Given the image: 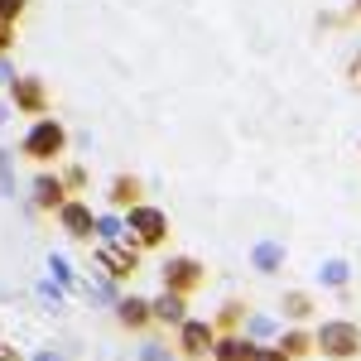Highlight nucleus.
<instances>
[{
    "instance_id": "29",
    "label": "nucleus",
    "mask_w": 361,
    "mask_h": 361,
    "mask_svg": "<svg viewBox=\"0 0 361 361\" xmlns=\"http://www.w3.org/2000/svg\"><path fill=\"white\" fill-rule=\"evenodd\" d=\"M15 82V68H10V54H0V87Z\"/></svg>"
},
{
    "instance_id": "23",
    "label": "nucleus",
    "mask_w": 361,
    "mask_h": 361,
    "mask_svg": "<svg viewBox=\"0 0 361 361\" xmlns=\"http://www.w3.org/2000/svg\"><path fill=\"white\" fill-rule=\"evenodd\" d=\"M140 361H183V357H173L164 342H154V337H149V342H140Z\"/></svg>"
},
{
    "instance_id": "13",
    "label": "nucleus",
    "mask_w": 361,
    "mask_h": 361,
    "mask_svg": "<svg viewBox=\"0 0 361 361\" xmlns=\"http://www.w3.org/2000/svg\"><path fill=\"white\" fill-rule=\"evenodd\" d=\"M140 193H145V183H140L135 173H116L111 188H106V202H111L116 212H130V207L140 202Z\"/></svg>"
},
{
    "instance_id": "31",
    "label": "nucleus",
    "mask_w": 361,
    "mask_h": 361,
    "mask_svg": "<svg viewBox=\"0 0 361 361\" xmlns=\"http://www.w3.org/2000/svg\"><path fill=\"white\" fill-rule=\"evenodd\" d=\"M0 361H20V352H15L10 342H0Z\"/></svg>"
},
{
    "instance_id": "7",
    "label": "nucleus",
    "mask_w": 361,
    "mask_h": 361,
    "mask_svg": "<svg viewBox=\"0 0 361 361\" xmlns=\"http://www.w3.org/2000/svg\"><path fill=\"white\" fill-rule=\"evenodd\" d=\"M10 106H15V116H49V87H44V78H15L10 82Z\"/></svg>"
},
{
    "instance_id": "25",
    "label": "nucleus",
    "mask_w": 361,
    "mask_h": 361,
    "mask_svg": "<svg viewBox=\"0 0 361 361\" xmlns=\"http://www.w3.org/2000/svg\"><path fill=\"white\" fill-rule=\"evenodd\" d=\"M250 361H294V357H289V352H279L275 342H255V357H250Z\"/></svg>"
},
{
    "instance_id": "14",
    "label": "nucleus",
    "mask_w": 361,
    "mask_h": 361,
    "mask_svg": "<svg viewBox=\"0 0 361 361\" xmlns=\"http://www.w3.org/2000/svg\"><path fill=\"white\" fill-rule=\"evenodd\" d=\"M250 357H255V342L246 333H217L212 361H250Z\"/></svg>"
},
{
    "instance_id": "1",
    "label": "nucleus",
    "mask_w": 361,
    "mask_h": 361,
    "mask_svg": "<svg viewBox=\"0 0 361 361\" xmlns=\"http://www.w3.org/2000/svg\"><path fill=\"white\" fill-rule=\"evenodd\" d=\"M313 347L328 361H357L361 357V323H352V318H323L313 328Z\"/></svg>"
},
{
    "instance_id": "34",
    "label": "nucleus",
    "mask_w": 361,
    "mask_h": 361,
    "mask_svg": "<svg viewBox=\"0 0 361 361\" xmlns=\"http://www.w3.org/2000/svg\"><path fill=\"white\" fill-rule=\"evenodd\" d=\"M352 15H361V0H352Z\"/></svg>"
},
{
    "instance_id": "10",
    "label": "nucleus",
    "mask_w": 361,
    "mask_h": 361,
    "mask_svg": "<svg viewBox=\"0 0 361 361\" xmlns=\"http://www.w3.org/2000/svg\"><path fill=\"white\" fill-rule=\"evenodd\" d=\"M116 323L130 328V333H145L154 323V308H149V299H140V294H121L116 299Z\"/></svg>"
},
{
    "instance_id": "16",
    "label": "nucleus",
    "mask_w": 361,
    "mask_h": 361,
    "mask_svg": "<svg viewBox=\"0 0 361 361\" xmlns=\"http://www.w3.org/2000/svg\"><path fill=\"white\" fill-rule=\"evenodd\" d=\"M241 333H246L250 342H275V337L284 333V328H279L270 313H246V328H241Z\"/></svg>"
},
{
    "instance_id": "28",
    "label": "nucleus",
    "mask_w": 361,
    "mask_h": 361,
    "mask_svg": "<svg viewBox=\"0 0 361 361\" xmlns=\"http://www.w3.org/2000/svg\"><path fill=\"white\" fill-rule=\"evenodd\" d=\"M15 49V20H0V54Z\"/></svg>"
},
{
    "instance_id": "2",
    "label": "nucleus",
    "mask_w": 361,
    "mask_h": 361,
    "mask_svg": "<svg viewBox=\"0 0 361 361\" xmlns=\"http://www.w3.org/2000/svg\"><path fill=\"white\" fill-rule=\"evenodd\" d=\"M63 149H68V126L54 121V116H39L25 130V140H20V154L34 159V164H54Z\"/></svg>"
},
{
    "instance_id": "6",
    "label": "nucleus",
    "mask_w": 361,
    "mask_h": 361,
    "mask_svg": "<svg viewBox=\"0 0 361 361\" xmlns=\"http://www.w3.org/2000/svg\"><path fill=\"white\" fill-rule=\"evenodd\" d=\"M159 275H164V289L197 294V289L207 284V265H202V260H193V255H169L164 265H159Z\"/></svg>"
},
{
    "instance_id": "3",
    "label": "nucleus",
    "mask_w": 361,
    "mask_h": 361,
    "mask_svg": "<svg viewBox=\"0 0 361 361\" xmlns=\"http://www.w3.org/2000/svg\"><path fill=\"white\" fill-rule=\"evenodd\" d=\"M126 236H130L140 250H159L169 241V212L154 207V202H135V207L126 212Z\"/></svg>"
},
{
    "instance_id": "12",
    "label": "nucleus",
    "mask_w": 361,
    "mask_h": 361,
    "mask_svg": "<svg viewBox=\"0 0 361 361\" xmlns=\"http://www.w3.org/2000/svg\"><path fill=\"white\" fill-rule=\"evenodd\" d=\"M284 260H289V250H284V241H255L250 246V270H260V275H279L284 270Z\"/></svg>"
},
{
    "instance_id": "9",
    "label": "nucleus",
    "mask_w": 361,
    "mask_h": 361,
    "mask_svg": "<svg viewBox=\"0 0 361 361\" xmlns=\"http://www.w3.org/2000/svg\"><path fill=\"white\" fill-rule=\"evenodd\" d=\"M54 217L73 241H92V236H97V212H92V202H82V197H68Z\"/></svg>"
},
{
    "instance_id": "30",
    "label": "nucleus",
    "mask_w": 361,
    "mask_h": 361,
    "mask_svg": "<svg viewBox=\"0 0 361 361\" xmlns=\"http://www.w3.org/2000/svg\"><path fill=\"white\" fill-rule=\"evenodd\" d=\"M347 78H352V87H361V54L347 63Z\"/></svg>"
},
{
    "instance_id": "32",
    "label": "nucleus",
    "mask_w": 361,
    "mask_h": 361,
    "mask_svg": "<svg viewBox=\"0 0 361 361\" xmlns=\"http://www.w3.org/2000/svg\"><path fill=\"white\" fill-rule=\"evenodd\" d=\"M34 361H58V352H39V357H34Z\"/></svg>"
},
{
    "instance_id": "22",
    "label": "nucleus",
    "mask_w": 361,
    "mask_h": 361,
    "mask_svg": "<svg viewBox=\"0 0 361 361\" xmlns=\"http://www.w3.org/2000/svg\"><path fill=\"white\" fill-rule=\"evenodd\" d=\"M49 270H54V279L58 284H63V289H73V284H78V275H73V265H68V255H49Z\"/></svg>"
},
{
    "instance_id": "4",
    "label": "nucleus",
    "mask_w": 361,
    "mask_h": 361,
    "mask_svg": "<svg viewBox=\"0 0 361 361\" xmlns=\"http://www.w3.org/2000/svg\"><path fill=\"white\" fill-rule=\"evenodd\" d=\"M97 270L106 279H135L140 275V246L135 241H102L97 246Z\"/></svg>"
},
{
    "instance_id": "33",
    "label": "nucleus",
    "mask_w": 361,
    "mask_h": 361,
    "mask_svg": "<svg viewBox=\"0 0 361 361\" xmlns=\"http://www.w3.org/2000/svg\"><path fill=\"white\" fill-rule=\"evenodd\" d=\"M5 121H10V106H5V102H0V126H5Z\"/></svg>"
},
{
    "instance_id": "27",
    "label": "nucleus",
    "mask_w": 361,
    "mask_h": 361,
    "mask_svg": "<svg viewBox=\"0 0 361 361\" xmlns=\"http://www.w3.org/2000/svg\"><path fill=\"white\" fill-rule=\"evenodd\" d=\"M29 0H0V20H20Z\"/></svg>"
},
{
    "instance_id": "11",
    "label": "nucleus",
    "mask_w": 361,
    "mask_h": 361,
    "mask_svg": "<svg viewBox=\"0 0 361 361\" xmlns=\"http://www.w3.org/2000/svg\"><path fill=\"white\" fill-rule=\"evenodd\" d=\"M149 308H154V323H159V328H178V323L188 318V294L164 289V294H154V299H149Z\"/></svg>"
},
{
    "instance_id": "5",
    "label": "nucleus",
    "mask_w": 361,
    "mask_h": 361,
    "mask_svg": "<svg viewBox=\"0 0 361 361\" xmlns=\"http://www.w3.org/2000/svg\"><path fill=\"white\" fill-rule=\"evenodd\" d=\"M212 347H217V323L212 318H183L178 323V357L183 361L212 357Z\"/></svg>"
},
{
    "instance_id": "17",
    "label": "nucleus",
    "mask_w": 361,
    "mask_h": 361,
    "mask_svg": "<svg viewBox=\"0 0 361 361\" xmlns=\"http://www.w3.org/2000/svg\"><path fill=\"white\" fill-rule=\"evenodd\" d=\"M97 241H130L126 236V212H97Z\"/></svg>"
},
{
    "instance_id": "24",
    "label": "nucleus",
    "mask_w": 361,
    "mask_h": 361,
    "mask_svg": "<svg viewBox=\"0 0 361 361\" xmlns=\"http://www.w3.org/2000/svg\"><path fill=\"white\" fill-rule=\"evenodd\" d=\"M58 173H63V183H68V193H82L87 183H92L82 164H68V169H58Z\"/></svg>"
},
{
    "instance_id": "18",
    "label": "nucleus",
    "mask_w": 361,
    "mask_h": 361,
    "mask_svg": "<svg viewBox=\"0 0 361 361\" xmlns=\"http://www.w3.org/2000/svg\"><path fill=\"white\" fill-rule=\"evenodd\" d=\"M279 308H284V318H289V323H304V318H313V299H308L304 289H289V294L279 299Z\"/></svg>"
},
{
    "instance_id": "8",
    "label": "nucleus",
    "mask_w": 361,
    "mask_h": 361,
    "mask_svg": "<svg viewBox=\"0 0 361 361\" xmlns=\"http://www.w3.org/2000/svg\"><path fill=\"white\" fill-rule=\"evenodd\" d=\"M29 202H34V212H58V207L68 202V183H63V173H58V169H39L34 183H29Z\"/></svg>"
},
{
    "instance_id": "15",
    "label": "nucleus",
    "mask_w": 361,
    "mask_h": 361,
    "mask_svg": "<svg viewBox=\"0 0 361 361\" xmlns=\"http://www.w3.org/2000/svg\"><path fill=\"white\" fill-rule=\"evenodd\" d=\"M275 347H279V352H289L294 361H304L308 352H318V347H313V333H304V328H284V333L275 337Z\"/></svg>"
},
{
    "instance_id": "19",
    "label": "nucleus",
    "mask_w": 361,
    "mask_h": 361,
    "mask_svg": "<svg viewBox=\"0 0 361 361\" xmlns=\"http://www.w3.org/2000/svg\"><path fill=\"white\" fill-rule=\"evenodd\" d=\"M347 279H352V265L347 260H323L318 265V284L323 289H347Z\"/></svg>"
},
{
    "instance_id": "26",
    "label": "nucleus",
    "mask_w": 361,
    "mask_h": 361,
    "mask_svg": "<svg viewBox=\"0 0 361 361\" xmlns=\"http://www.w3.org/2000/svg\"><path fill=\"white\" fill-rule=\"evenodd\" d=\"M39 299L54 304V308H63V284H58V279H44V284H39Z\"/></svg>"
},
{
    "instance_id": "20",
    "label": "nucleus",
    "mask_w": 361,
    "mask_h": 361,
    "mask_svg": "<svg viewBox=\"0 0 361 361\" xmlns=\"http://www.w3.org/2000/svg\"><path fill=\"white\" fill-rule=\"evenodd\" d=\"M246 313H250L246 304H236V299H231V304H222V313H217L212 323H217V333H241V323H246Z\"/></svg>"
},
{
    "instance_id": "21",
    "label": "nucleus",
    "mask_w": 361,
    "mask_h": 361,
    "mask_svg": "<svg viewBox=\"0 0 361 361\" xmlns=\"http://www.w3.org/2000/svg\"><path fill=\"white\" fill-rule=\"evenodd\" d=\"M0 197H15V149H0Z\"/></svg>"
}]
</instances>
